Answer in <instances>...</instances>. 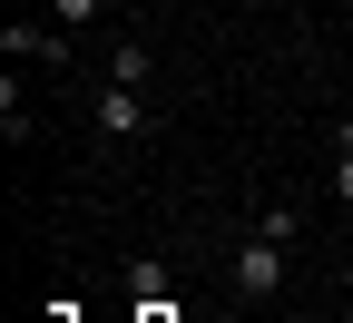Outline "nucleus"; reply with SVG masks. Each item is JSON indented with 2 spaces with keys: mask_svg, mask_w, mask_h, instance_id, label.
Returning a JSON list of instances; mask_svg holds the SVG:
<instances>
[{
  "mask_svg": "<svg viewBox=\"0 0 353 323\" xmlns=\"http://www.w3.org/2000/svg\"><path fill=\"white\" fill-rule=\"evenodd\" d=\"M285 255H294V245H275V236H245V245H236V284H245L255 304H275V294H285Z\"/></svg>",
  "mask_w": 353,
  "mask_h": 323,
  "instance_id": "nucleus-1",
  "label": "nucleus"
},
{
  "mask_svg": "<svg viewBox=\"0 0 353 323\" xmlns=\"http://www.w3.org/2000/svg\"><path fill=\"white\" fill-rule=\"evenodd\" d=\"M0 50H10V59H39V69H69V30L59 20H0Z\"/></svg>",
  "mask_w": 353,
  "mask_h": 323,
  "instance_id": "nucleus-2",
  "label": "nucleus"
},
{
  "mask_svg": "<svg viewBox=\"0 0 353 323\" xmlns=\"http://www.w3.org/2000/svg\"><path fill=\"white\" fill-rule=\"evenodd\" d=\"M88 118H99V137H148V88H118V79H99Z\"/></svg>",
  "mask_w": 353,
  "mask_h": 323,
  "instance_id": "nucleus-3",
  "label": "nucleus"
},
{
  "mask_svg": "<svg viewBox=\"0 0 353 323\" xmlns=\"http://www.w3.org/2000/svg\"><path fill=\"white\" fill-rule=\"evenodd\" d=\"M108 79L118 88H148L157 79V50H148V39H118V50H108Z\"/></svg>",
  "mask_w": 353,
  "mask_h": 323,
  "instance_id": "nucleus-4",
  "label": "nucleus"
},
{
  "mask_svg": "<svg viewBox=\"0 0 353 323\" xmlns=\"http://www.w3.org/2000/svg\"><path fill=\"white\" fill-rule=\"evenodd\" d=\"M255 236H275V245H294V236H304V206H294V196H275V206L255 216Z\"/></svg>",
  "mask_w": 353,
  "mask_h": 323,
  "instance_id": "nucleus-5",
  "label": "nucleus"
},
{
  "mask_svg": "<svg viewBox=\"0 0 353 323\" xmlns=\"http://www.w3.org/2000/svg\"><path fill=\"white\" fill-rule=\"evenodd\" d=\"M128 294H138V304H167V264L157 255H128Z\"/></svg>",
  "mask_w": 353,
  "mask_h": 323,
  "instance_id": "nucleus-6",
  "label": "nucleus"
},
{
  "mask_svg": "<svg viewBox=\"0 0 353 323\" xmlns=\"http://www.w3.org/2000/svg\"><path fill=\"white\" fill-rule=\"evenodd\" d=\"M50 20H59V30H88V20H99V0H50Z\"/></svg>",
  "mask_w": 353,
  "mask_h": 323,
  "instance_id": "nucleus-7",
  "label": "nucleus"
},
{
  "mask_svg": "<svg viewBox=\"0 0 353 323\" xmlns=\"http://www.w3.org/2000/svg\"><path fill=\"white\" fill-rule=\"evenodd\" d=\"M334 196H343V206H353V147H343V157H334Z\"/></svg>",
  "mask_w": 353,
  "mask_h": 323,
  "instance_id": "nucleus-8",
  "label": "nucleus"
},
{
  "mask_svg": "<svg viewBox=\"0 0 353 323\" xmlns=\"http://www.w3.org/2000/svg\"><path fill=\"white\" fill-rule=\"evenodd\" d=\"M138 323H176V304H138Z\"/></svg>",
  "mask_w": 353,
  "mask_h": 323,
  "instance_id": "nucleus-9",
  "label": "nucleus"
},
{
  "mask_svg": "<svg viewBox=\"0 0 353 323\" xmlns=\"http://www.w3.org/2000/svg\"><path fill=\"white\" fill-rule=\"evenodd\" d=\"M265 10H285V0H265Z\"/></svg>",
  "mask_w": 353,
  "mask_h": 323,
  "instance_id": "nucleus-10",
  "label": "nucleus"
}]
</instances>
